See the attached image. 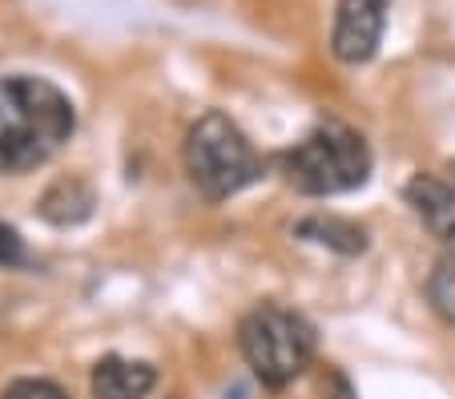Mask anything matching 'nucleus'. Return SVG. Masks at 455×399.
<instances>
[{"label":"nucleus","instance_id":"nucleus-1","mask_svg":"<svg viewBox=\"0 0 455 399\" xmlns=\"http://www.w3.org/2000/svg\"><path fill=\"white\" fill-rule=\"evenodd\" d=\"M77 130V109L69 93L52 81L12 73L0 77V170L25 174L44 165Z\"/></svg>","mask_w":455,"mask_h":399},{"label":"nucleus","instance_id":"nucleus-2","mask_svg":"<svg viewBox=\"0 0 455 399\" xmlns=\"http://www.w3.org/2000/svg\"><path fill=\"white\" fill-rule=\"evenodd\" d=\"M238 347L246 355L250 371L270 391H283L294 383L318 351V331L302 311L283 303H258L238 323Z\"/></svg>","mask_w":455,"mask_h":399},{"label":"nucleus","instance_id":"nucleus-3","mask_svg":"<svg viewBox=\"0 0 455 399\" xmlns=\"http://www.w3.org/2000/svg\"><path fill=\"white\" fill-rule=\"evenodd\" d=\"M186 174L206 202H226L262 178V157L226 113L210 109L186 133Z\"/></svg>","mask_w":455,"mask_h":399},{"label":"nucleus","instance_id":"nucleus-4","mask_svg":"<svg viewBox=\"0 0 455 399\" xmlns=\"http://www.w3.org/2000/svg\"><path fill=\"white\" fill-rule=\"evenodd\" d=\"M283 174L307 198H335L367 186L371 178V146L363 133L327 122L310 130L294 149L283 154Z\"/></svg>","mask_w":455,"mask_h":399},{"label":"nucleus","instance_id":"nucleus-5","mask_svg":"<svg viewBox=\"0 0 455 399\" xmlns=\"http://www.w3.org/2000/svg\"><path fill=\"white\" fill-rule=\"evenodd\" d=\"M387 9H391V0H339L335 33H331V52L339 61L367 65L375 57L387 28Z\"/></svg>","mask_w":455,"mask_h":399},{"label":"nucleus","instance_id":"nucleus-6","mask_svg":"<svg viewBox=\"0 0 455 399\" xmlns=\"http://www.w3.org/2000/svg\"><path fill=\"white\" fill-rule=\"evenodd\" d=\"M407 202L419 214V222L439 238L447 254H455V190L431 174H415L407 182Z\"/></svg>","mask_w":455,"mask_h":399},{"label":"nucleus","instance_id":"nucleus-7","mask_svg":"<svg viewBox=\"0 0 455 399\" xmlns=\"http://www.w3.org/2000/svg\"><path fill=\"white\" fill-rule=\"evenodd\" d=\"M89 387H93V399H146L157 387V371L141 359L105 355L97 359Z\"/></svg>","mask_w":455,"mask_h":399},{"label":"nucleus","instance_id":"nucleus-8","mask_svg":"<svg viewBox=\"0 0 455 399\" xmlns=\"http://www.w3.org/2000/svg\"><path fill=\"white\" fill-rule=\"evenodd\" d=\"M97 198H93V186L85 178H60L44 190L41 198V218L52 226H81L89 214H93Z\"/></svg>","mask_w":455,"mask_h":399},{"label":"nucleus","instance_id":"nucleus-9","mask_svg":"<svg viewBox=\"0 0 455 399\" xmlns=\"http://www.w3.org/2000/svg\"><path fill=\"white\" fill-rule=\"evenodd\" d=\"M294 235L307 238L315 246H327L335 254H363L367 251V230L347 218H331V214H315V218H302L294 226Z\"/></svg>","mask_w":455,"mask_h":399},{"label":"nucleus","instance_id":"nucleus-10","mask_svg":"<svg viewBox=\"0 0 455 399\" xmlns=\"http://www.w3.org/2000/svg\"><path fill=\"white\" fill-rule=\"evenodd\" d=\"M423 291H427L431 311H435L447 327H455V254L435 259V267H431L427 287H423Z\"/></svg>","mask_w":455,"mask_h":399},{"label":"nucleus","instance_id":"nucleus-11","mask_svg":"<svg viewBox=\"0 0 455 399\" xmlns=\"http://www.w3.org/2000/svg\"><path fill=\"white\" fill-rule=\"evenodd\" d=\"M0 399H69L52 379H17L4 387Z\"/></svg>","mask_w":455,"mask_h":399},{"label":"nucleus","instance_id":"nucleus-12","mask_svg":"<svg viewBox=\"0 0 455 399\" xmlns=\"http://www.w3.org/2000/svg\"><path fill=\"white\" fill-rule=\"evenodd\" d=\"M28 251H25V238L12 230V226H0V267H25Z\"/></svg>","mask_w":455,"mask_h":399},{"label":"nucleus","instance_id":"nucleus-13","mask_svg":"<svg viewBox=\"0 0 455 399\" xmlns=\"http://www.w3.org/2000/svg\"><path fill=\"white\" fill-rule=\"evenodd\" d=\"M327 399H355V391H351V383H347L343 371L327 375Z\"/></svg>","mask_w":455,"mask_h":399}]
</instances>
